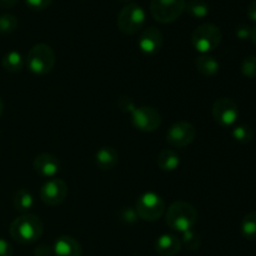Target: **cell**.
Listing matches in <instances>:
<instances>
[{
	"label": "cell",
	"instance_id": "6da1fadb",
	"mask_svg": "<svg viewBox=\"0 0 256 256\" xmlns=\"http://www.w3.org/2000/svg\"><path fill=\"white\" fill-rule=\"evenodd\" d=\"M10 236L22 245L36 242L44 232L42 219L34 214H22L10 224Z\"/></svg>",
	"mask_w": 256,
	"mask_h": 256
},
{
	"label": "cell",
	"instance_id": "7a4b0ae2",
	"mask_svg": "<svg viewBox=\"0 0 256 256\" xmlns=\"http://www.w3.org/2000/svg\"><path fill=\"white\" fill-rule=\"evenodd\" d=\"M120 108L128 109L132 114V122L135 129L142 132H152L162 125V115L156 109L152 106H135L130 99L120 100Z\"/></svg>",
	"mask_w": 256,
	"mask_h": 256
},
{
	"label": "cell",
	"instance_id": "3957f363",
	"mask_svg": "<svg viewBox=\"0 0 256 256\" xmlns=\"http://www.w3.org/2000/svg\"><path fill=\"white\" fill-rule=\"evenodd\" d=\"M198 222V212L186 202H175L166 212V224L178 232L192 230Z\"/></svg>",
	"mask_w": 256,
	"mask_h": 256
},
{
	"label": "cell",
	"instance_id": "277c9868",
	"mask_svg": "<svg viewBox=\"0 0 256 256\" xmlns=\"http://www.w3.org/2000/svg\"><path fill=\"white\" fill-rule=\"evenodd\" d=\"M25 62H26L28 68L32 74L46 75L54 68L56 56H55L54 50L50 45L40 42V44L34 45L29 50Z\"/></svg>",
	"mask_w": 256,
	"mask_h": 256
},
{
	"label": "cell",
	"instance_id": "5b68a950",
	"mask_svg": "<svg viewBox=\"0 0 256 256\" xmlns=\"http://www.w3.org/2000/svg\"><path fill=\"white\" fill-rule=\"evenodd\" d=\"M222 40V32L219 26L212 22H205L195 28L192 34V46L200 54H209L216 49Z\"/></svg>",
	"mask_w": 256,
	"mask_h": 256
},
{
	"label": "cell",
	"instance_id": "8992f818",
	"mask_svg": "<svg viewBox=\"0 0 256 256\" xmlns=\"http://www.w3.org/2000/svg\"><path fill=\"white\" fill-rule=\"evenodd\" d=\"M145 20H146V14L142 5L130 2L120 10L116 24L122 32L126 35H134L142 29Z\"/></svg>",
	"mask_w": 256,
	"mask_h": 256
},
{
	"label": "cell",
	"instance_id": "52a82bcc",
	"mask_svg": "<svg viewBox=\"0 0 256 256\" xmlns=\"http://www.w3.org/2000/svg\"><path fill=\"white\" fill-rule=\"evenodd\" d=\"M134 209L138 216L144 222H156L164 215L165 202L159 194L148 192L139 196Z\"/></svg>",
	"mask_w": 256,
	"mask_h": 256
},
{
	"label": "cell",
	"instance_id": "ba28073f",
	"mask_svg": "<svg viewBox=\"0 0 256 256\" xmlns=\"http://www.w3.org/2000/svg\"><path fill=\"white\" fill-rule=\"evenodd\" d=\"M185 0H152L150 14L160 24H170L185 12Z\"/></svg>",
	"mask_w": 256,
	"mask_h": 256
},
{
	"label": "cell",
	"instance_id": "9c48e42d",
	"mask_svg": "<svg viewBox=\"0 0 256 256\" xmlns=\"http://www.w3.org/2000/svg\"><path fill=\"white\" fill-rule=\"evenodd\" d=\"M212 118L220 126H232L239 118V106L230 98H220L212 105Z\"/></svg>",
	"mask_w": 256,
	"mask_h": 256
},
{
	"label": "cell",
	"instance_id": "30bf717a",
	"mask_svg": "<svg viewBox=\"0 0 256 256\" xmlns=\"http://www.w3.org/2000/svg\"><path fill=\"white\" fill-rule=\"evenodd\" d=\"M196 136V129L189 122H178L169 128L166 142L172 148H185L192 144Z\"/></svg>",
	"mask_w": 256,
	"mask_h": 256
},
{
	"label": "cell",
	"instance_id": "8fae6325",
	"mask_svg": "<svg viewBox=\"0 0 256 256\" xmlns=\"http://www.w3.org/2000/svg\"><path fill=\"white\" fill-rule=\"evenodd\" d=\"M68 185L64 180L52 179L48 180L40 189V199L45 205L49 206H58V205L62 204L68 196Z\"/></svg>",
	"mask_w": 256,
	"mask_h": 256
},
{
	"label": "cell",
	"instance_id": "7c38bea8",
	"mask_svg": "<svg viewBox=\"0 0 256 256\" xmlns=\"http://www.w3.org/2000/svg\"><path fill=\"white\" fill-rule=\"evenodd\" d=\"M164 42L162 32L158 28L150 26L142 32L138 39V46L145 55H155L160 52Z\"/></svg>",
	"mask_w": 256,
	"mask_h": 256
},
{
	"label": "cell",
	"instance_id": "4fadbf2b",
	"mask_svg": "<svg viewBox=\"0 0 256 256\" xmlns=\"http://www.w3.org/2000/svg\"><path fill=\"white\" fill-rule=\"evenodd\" d=\"M32 166L38 174L44 178H49V179L55 178V175L60 172V162L56 156L52 154L38 155L34 159Z\"/></svg>",
	"mask_w": 256,
	"mask_h": 256
},
{
	"label": "cell",
	"instance_id": "5bb4252c",
	"mask_svg": "<svg viewBox=\"0 0 256 256\" xmlns=\"http://www.w3.org/2000/svg\"><path fill=\"white\" fill-rule=\"evenodd\" d=\"M182 248L180 238L172 234H162L155 242V250L160 256H175L179 254Z\"/></svg>",
	"mask_w": 256,
	"mask_h": 256
},
{
	"label": "cell",
	"instance_id": "9a60e30c",
	"mask_svg": "<svg viewBox=\"0 0 256 256\" xmlns=\"http://www.w3.org/2000/svg\"><path fill=\"white\" fill-rule=\"evenodd\" d=\"M52 252L56 256H82V248L74 238L64 235L58 238L52 246Z\"/></svg>",
	"mask_w": 256,
	"mask_h": 256
},
{
	"label": "cell",
	"instance_id": "2e32d148",
	"mask_svg": "<svg viewBox=\"0 0 256 256\" xmlns=\"http://www.w3.org/2000/svg\"><path fill=\"white\" fill-rule=\"evenodd\" d=\"M95 162L100 170H112L119 162V154L112 146H102L95 154Z\"/></svg>",
	"mask_w": 256,
	"mask_h": 256
},
{
	"label": "cell",
	"instance_id": "e0dca14e",
	"mask_svg": "<svg viewBox=\"0 0 256 256\" xmlns=\"http://www.w3.org/2000/svg\"><path fill=\"white\" fill-rule=\"evenodd\" d=\"M195 66H196L198 72L204 76H214L220 69L218 60L209 54H202L200 56H198L195 60Z\"/></svg>",
	"mask_w": 256,
	"mask_h": 256
},
{
	"label": "cell",
	"instance_id": "ac0fdd59",
	"mask_svg": "<svg viewBox=\"0 0 256 256\" xmlns=\"http://www.w3.org/2000/svg\"><path fill=\"white\" fill-rule=\"evenodd\" d=\"M180 165V155L172 149H164L158 156V166L162 172H175Z\"/></svg>",
	"mask_w": 256,
	"mask_h": 256
},
{
	"label": "cell",
	"instance_id": "d6986e66",
	"mask_svg": "<svg viewBox=\"0 0 256 256\" xmlns=\"http://www.w3.org/2000/svg\"><path fill=\"white\" fill-rule=\"evenodd\" d=\"M12 206L16 212L28 214V212L32 210V206H34V196L26 189L16 190L14 196H12Z\"/></svg>",
	"mask_w": 256,
	"mask_h": 256
},
{
	"label": "cell",
	"instance_id": "ffe728a7",
	"mask_svg": "<svg viewBox=\"0 0 256 256\" xmlns=\"http://www.w3.org/2000/svg\"><path fill=\"white\" fill-rule=\"evenodd\" d=\"M2 65L8 72H22L25 65V59L19 52L12 50L6 52L2 60Z\"/></svg>",
	"mask_w": 256,
	"mask_h": 256
},
{
	"label": "cell",
	"instance_id": "44dd1931",
	"mask_svg": "<svg viewBox=\"0 0 256 256\" xmlns=\"http://www.w3.org/2000/svg\"><path fill=\"white\" fill-rule=\"evenodd\" d=\"M185 12L195 19H202L209 15L210 6L204 0H190L185 4Z\"/></svg>",
	"mask_w": 256,
	"mask_h": 256
},
{
	"label": "cell",
	"instance_id": "7402d4cb",
	"mask_svg": "<svg viewBox=\"0 0 256 256\" xmlns=\"http://www.w3.org/2000/svg\"><path fill=\"white\" fill-rule=\"evenodd\" d=\"M242 234L245 239L255 242L256 240V212H252L242 220Z\"/></svg>",
	"mask_w": 256,
	"mask_h": 256
},
{
	"label": "cell",
	"instance_id": "603a6c76",
	"mask_svg": "<svg viewBox=\"0 0 256 256\" xmlns=\"http://www.w3.org/2000/svg\"><path fill=\"white\" fill-rule=\"evenodd\" d=\"M182 245L185 249L190 250V252H195L202 246V236L199 232L195 230H188V232H182V238H180Z\"/></svg>",
	"mask_w": 256,
	"mask_h": 256
},
{
	"label": "cell",
	"instance_id": "cb8c5ba5",
	"mask_svg": "<svg viewBox=\"0 0 256 256\" xmlns=\"http://www.w3.org/2000/svg\"><path fill=\"white\" fill-rule=\"evenodd\" d=\"M232 136L240 144H249L254 139V130L248 125H238L232 130Z\"/></svg>",
	"mask_w": 256,
	"mask_h": 256
},
{
	"label": "cell",
	"instance_id": "d4e9b609",
	"mask_svg": "<svg viewBox=\"0 0 256 256\" xmlns=\"http://www.w3.org/2000/svg\"><path fill=\"white\" fill-rule=\"evenodd\" d=\"M18 28V18L12 14L0 15V34H12Z\"/></svg>",
	"mask_w": 256,
	"mask_h": 256
},
{
	"label": "cell",
	"instance_id": "484cf974",
	"mask_svg": "<svg viewBox=\"0 0 256 256\" xmlns=\"http://www.w3.org/2000/svg\"><path fill=\"white\" fill-rule=\"evenodd\" d=\"M240 72L245 78L249 79H255L256 78V56L255 55H250L246 56L240 65Z\"/></svg>",
	"mask_w": 256,
	"mask_h": 256
},
{
	"label": "cell",
	"instance_id": "4316f807",
	"mask_svg": "<svg viewBox=\"0 0 256 256\" xmlns=\"http://www.w3.org/2000/svg\"><path fill=\"white\" fill-rule=\"evenodd\" d=\"M138 218L139 216H138L134 208H122V209H120L119 212H118V220L124 222V224H134L138 220Z\"/></svg>",
	"mask_w": 256,
	"mask_h": 256
},
{
	"label": "cell",
	"instance_id": "83f0119b",
	"mask_svg": "<svg viewBox=\"0 0 256 256\" xmlns=\"http://www.w3.org/2000/svg\"><path fill=\"white\" fill-rule=\"evenodd\" d=\"M25 2H26V5L30 9L40 12V10H44L46 8H49L52 5V0H25Z\"/></svg>",
	"mask_w": 256,
	"mask_h": 256
},
{
	"label": "cell",
	"instance_id": "f1b7e54d",
	"mask_svg": "<svg viewBox=\"0 0 256 256\" xmlns=\"http://www.w3.org/2000/svg\"><path fill=\"white\" fill-rule=\"evenodd\" d=\"M252 28H250L249 25L240 24L239 26H236L235 35H236L238 39H240V40L250 39V36H252Z\"/></svg>",
	"mask_w": 256,
	"mask_h": 256
},
{
	"label": "cell",
	"instance_id": "f546056e",
	"mask_svg": "<svg viewBox=\"0 0 256 256\" xmlns=\"http://www.w3.org/2000/svg\"><path fill=\"white\" fill-rule=\"evenodd\" d=\"M0 256H12V246L0 238Z\"/></svg>",
	"mask_w": 256,
	"mask_h": 256
},
{
	"label": "cell",
	"instance_id": "4dcf8cb0",
	"mask_svg": "<svg viewBox=\"0 0 256 256\" xmlns=\"http://www.w3.org/2000/svg\"><path fill=\"white\" fill-rule=\"evenodd\" d=\"M34 254L35 256H52L54 254V252H52V248H50L49 245L42 244L35 249Z\"/></svg>",
	"mask_w": 256,
	"mask_h": 256
},
{
	"label": "cell",
	"instance_id": "1f68e13d",
	"mask_svg": "<svg viewBox=\"0 0 256 256\" xmlns=\"http://www.w3.org/2000/svg\"><path fill=\"white\" fill-rule=\"evenodd\" d=\"M246 14L248 18H249L252 22H256V0H252L248 5V9H246Z\"/></svg>",
	"mask_w": 256,
	"mask_h": 256
},
{
	"label": "cell",
	"instance_id": "d6a6232c",
	"mask_svg": "<svg viewBox=\"0 0 256 256\" xmlns=\"http://www.w3.org/2000/svg\"><path fill=\"white\" fill-rule=\"evenodd\" d=\"M19 0H0V9H10L15 6Z\"/></svg>",
	"mask_w": 256,
	"mask_h": 256
},
{
	"label": "cell",
	"instance_id": "836d02e7",
	"mask_svg": "<svg viewBox=\"0 0 256 256\" xmlns=\"http://www.w3.org/2000/svg\"><path fill=\"white\" fill-rule=\"evenodd\" d=\"M252 42H254V45L256 46V25L252 29V36H250Z\"/></svg>",
	"mask_w": 256,
	"mask_h": 256
},
{
	"label": "cell",
	"instance_id": "e575fe53",
	"mask_svg": "<svg viewBox=\"0 0 256 256\" xmlns=\"http://www.w3.org/2000/svg\"><path fill=\"white\" fill-rule=\"evenodd\" d=\"M2 108L4 106H2V99H0V115L2 114Z\"/></svg>",
	"mask_w": 256,
	"mask_h": 256
},
{
	"label": "cell",
	"instance_id": "d590c367",
	"mask_svg": "<svg viewBox=\"0 0 256 256\" xmlns=\"http://www.w3.org/2000/svg\"><path fill=\"white\" fill-rule=\"evenodd\" d=\"M118 2H125V4H126V2H132V0H118Z\"/></svg>",
	"mask_w": 256,
	"mask_h": 256
}]
</instances>
